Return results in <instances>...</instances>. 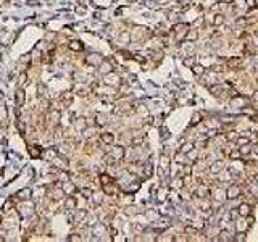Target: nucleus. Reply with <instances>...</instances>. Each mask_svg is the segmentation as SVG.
I'll use <instances>...</instances> for the list:
<instances>
[{"mask_svg": "<svg viewBox=\"0 0 258 242\" xmlns=\"http://www.w3.org/2000/svg\"><path fill=\"white\" fill-rule=\"evenodd\" d=\"M102 141L110 145V144H113V136L111 134H102Z\"/></svg>", "mask_w": 258, "mask_h": 242, "instance_id": "20e7f679", "label": "nucleus"}, {"mask_svg": "<svg viewBox=\"0 0 258 242\" xmlns=\"http://www.w3.org/2000/svg\"><path fill=\"white\" fill-rule=\"evenodd\" d=\"M223 21H224V18L221 15H216V16H215V20H213L215 24H223Z\"/></svg>", "mask_w": 258, "mask_h": 242, "instance_id": "0eeeda50", "label": "nucleus"}, {"mask_svg": "<svg viewBox=\"0 0 258 242\" xmlns=\"http://www.w3.org/2000/svg\"><path fill=\"white\" fill-rule=\"evenodd\" d=\"M212 92H221V87L216 86V87H212Z\"/></svg>", "mask_w": 258, "mask_h": 242, "instance_id": "f8f14e48", "label": "nucleus"}, {"mask_svg": "<svg viewBox=\"0 0 258 242\" xmlns=\"http://www.w3.org/2000/svg\"><path fill=\"white\" fill-rule=\"evenodd\" d=\"M23 103H24V92H23V91H18V102H16V105L21 107Z\"/></svg>", "mask_w": 258, "mask_h": 242, "instance_id": "39448f33", "label": "nucleus"}, {"mask_svg": "<svg viewBox=\"0 0 258 242\" xmlns=\"http://www.w3.org/2000/svg\"><path fill=\"white\" fill-rule=\"evenodd\" d=\"M187 39H189V40H195L197 39V32L195 31H190L189 34H187Z\"/></svg>", "mask_w": 258, "mask_h": 242, "instance_id": "1a4fd4ad", "label": "nucleus"}, {"mask_svg": "<svg viewBox=\"0 0 258 242\" xmlns=\"http://www.w3.org/2000/svg\"><path fill=\"white\" fill-rule=\"evenodd\" d=\"M68 47L71 50H76V52H78V50H82V44L79 42V40H73V42H69Z\"/></svg>", "mask_w": 258, "mask_h": 242, "instance_id": "7ed1b4c3", "label": "nucleus"}, {"mask_svg": "<svg viewBox=\"0 0 258 242\" xmlns=\"http://www.w3.org/2000/svg\"><path fill=\"white\" fill-rule=\"evenodd\" d=\"M239 192H240V189L237 187V186H231V187L228 189V199H236Z\"/></svg>", "mask_w": 258, "mask_h": 242, "instance_id": "f03ea898", "label": "nucleus"}, {"mask_svg": "<svg viewBox=\"0 0 258 242\" xmlns=\"http://www.w3.org/2000/svg\"><path fill=\"white\" fill-rule=\"evenodd\" d=\"M29 153H31V155L34 157V158H37V157L40 155V150H39L37 147H31V148H29Z\"/></svg>", "mask_w": 258, "mask_h": 242, "instance_id": "423d86ee", "label": "nucleus"}, {"mask_svg": "<svg viewBox=\"0 0 258 242\" xmlns=\"http://www.w3.org/2000/svg\"><path fill=\"white\" fill-rule=\"evenodd\" d=\"M197 121H199V115L194 116V119H192V124H197Z\"/></svg>", "mask_w": 258, "mask_h": 242, "instance_id": "ddd939ff", "label": "nucleus"}, {"mask_svg": "<svg viewBox=\"0 0 258 242\" xmlns=\"http://www.w3.org/2000/svg\"><path fill=\"white\" fill-rule=\"evenodd\" d=\"M237 142H239V144H248V139H245V137H239Z\"/></svg>", "mask_w": 258, "mask_h": 242, "instance_id": "9b49d317", "label": "nucleus"}, {"mask_svg": "<svg viewBox=\"0 0 258 242\" xmlns=\"http://www.w3.org/2000/svg\"><path fill=\"white\" fill-rule=\"evenodd\" d=\"M237 213H239L240 216H248V215H250V205H247V203H242V205L239 207Z\"/></svg>", "mask_w": 258, "mask_h": 242, "instance_id": "f257e3e1", "label": "nucleus"}, {"mask_svg": "<svg viewBox=\"0 0 258 242\" xmlns=\"http://www.w3.org/2000/svg\"><path fill=\"white\" fill-rule=\"evenodd\" d=\"M250 152H252V147H248V145L240 148V153H250Z\"/></svg>", "mask_w": 258, "mask_h": 242, "instance_id": "9d476101", "label": "nucleus"}, {"mask_svg": "<svg viewBox=\"0 0 258 242\" xmlns=\"http://www.w3.org/2000/svg\"><path fill=\"white\" fill-rule=\"evenodd\" d=\"M229 157H231L232 160H237V158L240 157V150H234V152H231V153H229Z\"/></svg>", "mask_w": 258, "mask_h": 242, "instance_id": "6e6552de", "label": "nucleus"}, {"mask_svg": "<svg viewBox=\"0 0 258 242\" xmlns=\"http://www.w3.org/2000/svg\"><path fill=\"white\" fill-rule=\"evenodd\" d=\"M224 2H232V0H224Z\"/></svg>", "mask_w": 258, "mask_h": 242, "instance_id": "4468645a", "label": "nucleus"}]
</instances>
